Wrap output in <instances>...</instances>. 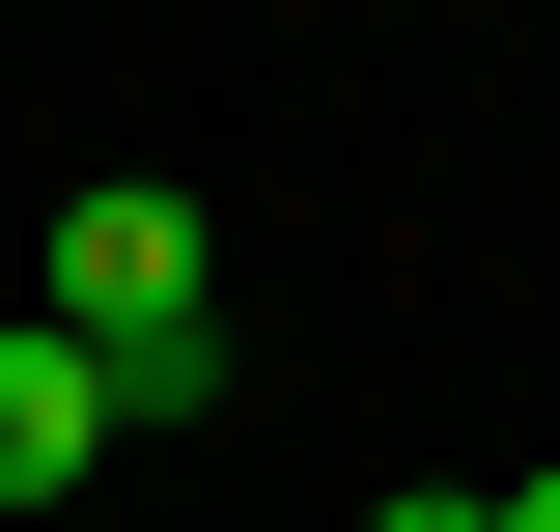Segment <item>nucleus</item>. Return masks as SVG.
<instances>
[{
    "instance_id": "nucleus-1",
    "label": "nucleus",
    "mask_w": 560,
    "mask_h": 532,
    "mask_svg": "<svg viewBox=\"0 0 560 532\" xmlns=\"http://www.w3.org/2000/svg\"><path fill=\"white\" fill-rule=\"evenodd\" d=\"M57 336H84L113 420H197V393H224V253H197V197H84V224H57Z\"/></svg>"
},
{
    "instance_id": "nucleus-2",
    "label": "nucleus",
    "mask_w": 560,
    "mask_h": 532,
    "mask_svg": "<svg viewBox=\"0 0 560 532\" xmlns=\"http://www.w3.org/2000/svg\"><path fill=\"white\" fill-rule=\"evenodd\" d=\"M84 449H113V393H84V336L28 309L0 336V505H84Z\"/></svg>"
},
{
    "instance_id": "nucleus-3",
    "label": "nucleus",
    "mask_w": 560,
    "mask_h": 532,
    "mask_svg": "<svg viewBox=\"0 0 560 532\" xmlns=\"http://www.w3.org/2000/svg\"><path fill=\"white\" fill-rule=\"evenodd\" d=\"M364 532H504V505H448V476H393V505H364Z\"/></svg>"
},
{
    "instance_id": "nucleus-4",
    "label": "nucleus",
    "mask_w": 560,
    "mask_h": 532,
    "mask_svg": "<svg viewBox=\"0 0 560 532\" xmlns=\"http://www.w3.org/2000/svg\"><path fill=\"white\" fill-rule=\"evenodd\" d=\"M504 532H560V476H504Z\"/></svg>"
}]
</instances>
